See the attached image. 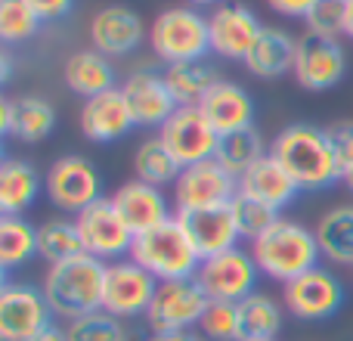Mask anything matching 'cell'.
I'll return each mask as SVG.
<instances>
[{
	"instance_id": "34",
	"label": "cell",
	"mask_w": 353,
	"mask_h": 341,
	"mask_svg": "<svg viewBox=\"0 0 353 341\" xmlns=\"http://www.w3.org/2000/svg\"><path fill=\"white\" fill-rule=\"evenodd\" d=\"M37 257V226L25 217H0V267L16 270Z\"/></svg>"
},
{
	"instance_id": "28",
	"label": "cell",
	"mask_w": 353,
	"mask_h": 341,
	"mask_svg": "<svg viewBox=\"0 0 353 341\" xmlns=\"http://www.w3.org/2000/svg\"><path fill=\"white\" fill-rule=\"evenodd\" d=\"M282 329V304L263 292L239 301V341H267Z\"/></svg>"
},
{
	"instance_id": "47",
	"label": "cell",
	"mask_w": 353,
	"mask_h": 341,
	"mask_svg": "<svg viewBox=\"0 0 353 341\" xmlns=\"http://www.w3.org/2000/svg\"><path fill=\"white\" fill-rule=\"evenodd\" d=\"M344 35L353 37V0H347V22H344Z\"/></svg>"
},
{
	"instance_id": "6",
	"label": "cell",
	"mask_w": 353,
	"mask_h": 341,
	"mask_svg": "<svg viewBox=\"0 0 353 341\" xmlns=\"http://www.w3.org/2000/svg\"><path fill=\"white\" fill-rule=\"evenodd\" d=\"M208 307L205 289L195 280L159 282L155 298L146 311V329L152 335H174V332L199 329V320Z\"/></svg>"
},
{
	"instance_id": "12",
	"label": "cell",
	"mask_w": 353,
	"mask_h": 341,
	"mask_svg": "<svg viewBox=\"0 0 353 341\" xmlns=\"http://www.w3.org/2000/svg\"><path fill=\"white\" fill-rule=\"evenodd\" d=\"M155 289H159V280L149 270H143L137 261H130V257L105 264L103 311L118 320L146 317L149 304L155 298Z\"/></svg>"
},
{
	"instance_id": "39",
	"label": "cell",
	"mask_w": 353,
	"mask_h": 341,
	"mask_svg": "<svg viewBox=\"0 0 353 341\" xmlns=\"http://www.w3.org/2000/svg\"><path fill=\"white\" fill-rule=\"evenodd\" d=\"M347 22V0H316L304 16L307 35L319 37H341Z\"/></svg>"
},
{
	"instance_id": "2",
	"label": "cell",
	"mask_w": 353,
	"mask_h": 341,
	"mask_svg": "<svg viewBox=\"0 0 353 341\" xmlns=\"http://www.w3.org/2000/svg\"><path fill=\"white\" fill-rule=\"evenodd\" d=\"M251 255H254L261 276L285 286V282L304 276L307 270L319 267L323 251H319L316 233L310 226L292 217H279L261 239L251 242Z\"/></svg>"
},
{
	"instance_id": "40",
	"label": "cell",
	"mask_w": 353,
	"mask_h": 341,
	"mask_svg": "<svg viewBox=\"0 0 353 341\" xmlns=\"http://www.w3.org/2000/svg\"><path fill=\"white\" fill-rule=\"evenodd\" d=\"M325 134H329L332 153H335V162L344 177L347 170H353V124H347V121L332 124V128H325Z\"/></svg>"
},
{
	"instance_id": "10",
	"label": "cell",
	"mask_w": 353,
	"mask_h": 341,
	"mask_svg": "<svg viewBox=\"0 0 353 341\" xmlns=\"http://www.w3.org/2000/svg\"><path fill=\"white\" fill-rule=\"evenodd\" d=\"M53 307H50L43 289L28 282H3L0 289V338L3 341H34L43 329L53 326Z\"/></svg>"
},
{
	"instance_id": "23",
	"label": "cell",
	"mask_w": 353,
	"mask_h": 341,
	"mask_svg": "<svg viewBox=\"0 0 353 341\" xmlns=\"http://www.w3.org/2000/svg\"><path fill=\"white\" fill-rule=\"evenodd\" d=\"M239 193L254 195V199L273 205L276 211H282V208H288L294 202V195L301 193V186L294 183V177L276 162V155L267 153L257 165H251L242 177H239Z\"/></svg>"
},
{
	"instance_id": "50",
	"label": "cell",
	"mask_w": 353,
	"mask_h": 341,
	"mask_svg": "<svg viewBox=\"0 0 353 341\" xmlns=\"http://www.w3.org/2000/svg\"><path fill=\"white\" fill-rule=\"evenodd\" d=\"M267 341H276V338H267Z\"/></svg>"
},
{
	"instance_id": "48",
	"label": "cell",
	"mask_w": 353,
	"mask_h": 341,
	"mask_svg": "<svg viewBox=\"0 0 353 341\" xmlns=\"http://www.w3.org/2000/svg\"><path fill=\"white\" fill-rule=\"evenodd\" d=\"M189 3H195V6H220V3H226V0H189Z\"/></svg>"
},
{
	"instance_id": "8",
	"label": "cell",
	"mask_w": 353,
	"mask_h": 341,
	"mask_svg": "<svg viewBox=\"0 0 353 341\" xmlns=\"http://www.w3.org/2000/svg\"><path fill=\"white\" fill-rule=\"evenodd\" d=\"M344 298H347L344 282L323 264L282 286V307L294 320H307V323L332 320L344 307Z\"/></svg>"
},
{
	"instance_id": "29",
	"label": "cell",
	"mask_w": 353,
	"mask_h": 341,
	"mask_svg": "<svg viewBox=\"0 0 353 341\" xmlns=\"http://www.w3.org/2000/svg\"><path fill=\"white\" fill-rule=\"evenodd\" d=\"M161 75H165L168 87H171L176 106H199L201 97L220 81L217 68H214L208 59L176 62V66H168Z\"/></svg>"
},
{
	"instance_id": "16",
	"label": "cell",
	"mask_w": 353,
	"mask_h": 341,
	"mask_svg": "<svg viewBox=\"0 0 353 341\" xmlns=\"http://www.w3.org/2000/svg\"><path fill=\"white\" fill-rule=\"evenodd\" d=\"M263 25L257 22L254 10L245 3H220L208 12V35H211V53L220 59L245 62L251 47L257 43Z\"/></svg>"
},
{
	"instance_id": "17",
	"label": "cell",
	"mask_w": 353,
	"mask_h": 341,
	"mask_svg": "<svg viewBox=\"0 0 353 341\" xmlns=\"http://www.w3.org/2000/svg\"><path fill=\"white\" fill-rule=\"evenodd\" d=\"M121 93L128 99L130 112H134L137 128H165V121L174 115L180 106H176L171 87H168L165 75L140 68V72L128 75L121 84Z\"/></svg>"
},
{
	"instance_id": "32",
	"label": "cell",
	"mask_w": 353,
	"mask_h": 341,
	"mask_svg": "<svg viewBox=\"0 0 353 341\" xmlns=\"http://www.w3.org/2000/svg\"><path fill=\"white\" fill-rule=\"evenodd\" d=\"M56 112L43 97H22L12 103V134L22 143H41L53 134Z\"/></svg>"
},
{
	"instance_id": "27",
	"label": "cell",
	"mask_w": 353,
	"mask_h": 341,
	"mask_svg": "<svg viewBox=\"0 0 353 341\" xmlns=\"http://www.w3.org/2000/svg\"><path fill=\"white\" fill-rule=\"evenodd\" d=\"M319 251L329 264H350L353 267V205H335L313 226Z\"/></svg>"
},
{
	"instance_id": "30",
	"label": "cell",
	"mask_w": 353,
	"mask_h": 341,
	"mask_svg": "<svg viewBox=\"0 0 353 341\" xmlns=\"http://www.w3.org/2000/svg\"><path fill=\"white\" fill-rule=\"evenodd\" d=\"M180 170H183V165L174 159V153L165 146L161 137H149V140H143L140 146H137V153H134L137 180L165 189V186H174Z\"/></svg>"
},
{
	"instance_id": "46",
	"label": "cell",
	"mask_w": 353,
	"mask_h": 341,
	"mask_svg": "<svg viewBox=\"0 0 353 341\" xmlns=\"http://www.w3.org/2000/svg\"><path fill=\"white\" fill-rule=\"evenodd\" d=\"M10 78H12V56L3 50V56H0V81L10 84Z\"/></svg>"
},
{
	"instance_id": "1",
	"label": "cell",
	"mask_w": 353,
	"mask_h": 341,
	"mask_svg": "<svg viewBox=\"0 0 353 341\" xmlns=\"http://www.w3.org/2000/svg\"><path fill=\"white\" fill-rule=\"evenodd\" d=\"M270 153L294 177L301 189H325L341 180V168L332 153L329 134L316 124H288L273 137Z\"/></svg>"
},
{
	"instance_id": "7",
	"label": "cell",
	"mask_w": 353,
	"mask_h": 341,
	"mask_svg": "<svg viewBox=\"0 0 353 341\" xmlns=\"http://www.w3.org/2000/svg\"><path fill=\"white\" fill-rule=\"evenodd\" d=\"M43 193L53 208L65 214H81L87 205L103 199V177L84 155H62L43 174Z\"/></svg>"
},
{
	"instance_id": "44",
	"label": "cell",
	"mask_w": 353,
	"mask_h": 341,
	"mask_svg": "<svg viewBox=\"0 0 353 341\" xmlns=\"http://www.w3.org/2000/svg\"><path fill=\"white\" fill-rule=\"evenodd\" d=\"M146 341H205V338H199L195 332H174V335H152L149 332Z\"/></svg>"
},
{
	"instance_id": "41",
	"label": "cell",
	"mask_w": 353,
	"mask_h": 341,
	"mask_svg": "<svg viewBox=\"0 0 353 341\" xmlns=\"http://www.w3.org/2000/svg\"><path fill=\"white\" fill-rule=\"evenodd\" d=\"M31 10L37 12L41 22H50V19H62L74 10V0H25Z\"/></svg>"
},
{
	"instance_id": "24",
	"label": "cell",
	"mask_w": 353,
	"mask_h": 341,
	"mask_svg": "<svg viewBox=\"0 0 353 341\" xmlns=\"http://www.w3.org/2000/svg\"><path fill=\"white\" fill-rule=\"evenodd\" d=\"M294 53H298V41H294L288 31L263 25L257 43L251 47V53L245 56V68L261 81H273L294 68Z\"/></svg>"
},
{
	"instance_id": "43",
	"label": "cell",
	"mask_w": 353,
	"mask_h": 341,
	"mask_svg": "<svg viewBox=\"0 0 353 341\" xmlns=\"http://www.w3.org/2000/svg\"><path fill=\"white\" fill-rule=\"evenodd\" d=\"M12 103L16 99H10V97L0 99V134H6V137L12 134Z\"/></svg>"
},
{
	"instance_id": "21",
	"label": "cell",
	"mask_w": 353,
	"mask_h": 341,
	"mask_svg": "<svg viewBox=\"0 0 353 341\" xmlns=\"http://www.w3.org/2000/svg\"><path fill=\"white\" fill-rule=\"evenodd\" d=\"M176 220L183 224V230H186L189 242L195 245V251L201 255V261L236 249V242L242 239L236 230V220H232L230 205L199 208V211H176Z\"/></svg>"
},
{
	"instance_id": "35",
	"label": "cell",
	"mask_w": 353,
	"mask_h": 341,
	"mask_svg": "<svg viewBox=\"0 0 353 341\" xmlns=\"http://www.w3.org/2000/svg\"><path fill=\"white\" fill-rule=\"evenodd\" d=\"M230 211H232V220H236V230L242 239H261L270 226L279 220V211L267 202L254 199V195H245V193H236L230 202Z\"/></svg>"
},
{
	"instance_id": "37",
	"label": "cell",
	"mask_w": 353,
	"mask_h": 341,
	"mask_svg": "<svg viewBox=\"0 0 353 341\" xmlns=\"http://www.w3.org/2000/svg\"><path fill=\"white\" fill-rule=\"evenodd\" d=\"M41 19L25 0H0V41L22 43L37 35Z\"/></svg>"
},
{
	"instance_id": "26",
	"label": "cell",
	"mask_w": 353,
	"mask_h": 341,
	"mask_svg": "<svg viewBox=\"0 0 353 341\" xmlns=\"http://www.w3.org/2000/svg\"><path fill=\"white\" fill-rule=\"evenodd\" d=\"M62 78H65L68 90L90 99L115 87V68H112L109 56L97 53V50H78V53H72L65 59Z\"/></svg>"
},
{
	"instance_id": "15",
	"label": "cell",
	"mask_w": 353,
	"mask_h": 341,
	"mask_svg": "<svg viewBox=\"0 0 353 341\" xmlns=\"http://www.w3.org/2000/svg\"><path fill=\"white\" fill-rule=\"evenodd\" d=\"M159 137L165 140V146L174 153V159L186 165H199L217 155L220 134L214 130V124L201 115L199 106H180L171 118L165 121V128L159 130Z\"/></svg>"
},
{
	"instance_id": "3",
	"label": "cell",
	"mask_w": 353,
	"mask_h": 341,
	"mask_svg": "<svg viewBox=\"0 0 353 341\" xmlns=\"http://www.w3.org/2000/svg\"><path fill=\"white\" fill-rule=\"evenodd\" d=\"M103 286H105V261L84 251L78 257L50 264L41 289L56 317L72 323V320L84 317V313L103 311Z\"/></svg>"
},
{
	"instance_id": "5",
	"label": "cell",
	"mask_w": 353,
	"mask_h": 341,
	"mask_svg": "<svg viewBox=\"0 0 353 341\" xmlns=\"http://www.w3.org/2000/svg\"><path fill=\"white\" fill-rule=\"evenodd\" d=\"M149 43H152L155 56L168 66L208 59L211 53L208 16H201L195 6H168L149 25Z\"/></svg>"
},
{
	"instance_id": "22",
	"label": "cell",
	"mask_w": 353,
	"mask_h": 341,
	"mask_svg": "<svg viewBox=\"0 0 353 341\" xmlns=\"http://www.w3.org/2000/svg\"><path fill=\"white\" fill-rule=\"evenodd\" d=\"M201 115L214 124L220 137L232 134V130H245V128H254V99L248 97V90L232 81L220 78L211 90L201 97L199 103Z\"/></svg>"
},
{
	"instance_id": "31",
	"label": "cell",
	"mask_w": 353,
	"mask_h": 341,
	"mask_svg": "<svg viewBox=\"0 0 353 341\" xmlns=\"http://www.w3.org/2000/svg\"><path fill=\"white\" fill-rule=\"evenodd\" d=\"M267 155V146H263V137L257 128H245V130H232V134L220 137V146H217V165H223L232 177H242L251 165Z\"/></svg>"
},
{
	"instance_id": "13",
	"label": "cell",
	"mask_w": 353,
	"mask_h": 341,
	"mask_svg": "<svg viewBox=\"0 0 353 341\" xmlns=\"http://www.w3.org/2000/svg\"><path fill=\"white\" fill-rule=\"evenodd\" d=\"M239 193V180L217 159L186 165L174 183V211H199V208H223Z\"/></svg>"
},
{
	"instance_id": "11",
	"label": "cell",
	"mask_w": 353,
	"mask_h": 341,
	"mask_svg": "<svg viewBox=\"0 0 353 341\" xmlns=\"http://www.w3.org/2000/svg\"><path fill=\"white\" fill-rule=\"evenodd\" d=\"M74 224L84 239V251L105 264H115L130 257L134 249V233L124 224V217L118 214V208L112 205V199H97L93 205H87L81 214H74Z\"/></svg>"
},
{
	"instance_id": "18",
	"label": "cell",
	"mask_w": 353,
	"mask_h": 341,
	"mask_svg": "<svg viewBox=\"0 0 353 341\" xmlns=\"http://www.w3.org/2000/svg\"><path fill=\"white\" fill-rule=\"evenodd\" d=\"M143 37H146V25H143V19L137 16L130 6H121V3L103 6V10L90 19L93 50L109 56V59L134 53L143 43Z\"/></svg>"
},
{
	"instance_id": "36",
	"label": "cell",
	"mask_w": 353,
	"mask_h": 341,
	"mask_svg": "<svg viewBox=\"0 0 353 341\" xmlns=\"http://www.w3.org/2000/svg\"><path fill=\"white\" fill-rule=\"evenodd\" d=\"M65 338L68 341H128L130 329L124 326V320L112 317L105 311H93L65 323Z\"/></svg>"
},
{
	"instance_id": "25",
	"label": "cell",
	"mask_w": 353,
	"mask_h": 341,
	"mask_svg": "<svg viewBox=\"0 0 353 341\" xmlns=\"http://www.w3.org/2000/svg\"><path fill=\"white\" fill-rule=\"evenodd\" d=\"M41 193L43 177L31 162L3 159V165H0V214L3 217H22Z\"/></svg>"
},
{
	"instance_id": "45",
	"label": "cell",
	"mask_w": 353,
	"mask_h": 341,
	"mask_svg": "<svg viewBox=\"0 0 353 341\" xmlns=\"http://www.w3.org/2000/svg\"><path fill=\"white\" fill-rule=\"evenodd\" d=\"M34 341H68V338H65V329H59V326L53 323V326H50V329H43V332H41V335H37Z\"/></svg>"
},
{
	"instance_id": "20",
	"label": "cell",
	"mask_w": 353,
	"mask_h": 341,
	"mask_svg": "<svg viewBox=\"0 0 353 341\" xmlns=\"http://www.w3.org/2000/svg\"><path fill=\"white\" fill-rule=\"evenodd\" d=\"M112 205L118 208V214L124 217V224L130 226L134 236L149 233V230H155V226L168 224L171 217H176V214L171 211L168 195L161 193L159 186H149V183L137 180V177L128 180V183H121V186L115 189Z\"/></svg>"
},
{
	"instance_id": "38",
	"label": "cell",
	"mask_w": 353,
	"mask_h": 341,
	"mask_svg": "<svg viewBox=\"0 0 353 341\" xmlns=\"http://www.w3.org/2000/svg\"><path fill=\"white\" fill-rule=\"evenodd\" d=\"M201 338L211 341H239V304L232 301H208L199 320Z\"/></svg>"
},
{
	"instance_id": "42",
	"label": "cell",
	"mask_w": 353,
	"mask_h": 341,
	"mask_svg": "<svg viewBox=\"0 0 353 341\" xmlns=\"http://www.w3.org/2000/svg\"><path fill=\"white\" fill-rule=\"evenodd\" d=\"M267 3H270V10L279 12V16H292V19L301 16V19H304L316 0H267Z\"/></svg>"
},
{
	"instance_id": "9",
	"label": "cell",
	"mask_w": 353,
	"mask_h": 341,
	"mask_svg": "<svg viewBox=\"0 0 353 341\" xmlns=\"http://www.w3.org/2000/svg\"><path fill=\"white\" fill-rule=\"evenodd\" d=\"M257 280H261V270L254 264V255L239 245L223 255L205 257L195 273V282L205 289L208 301H232V304L254 295Z\"/></svg>"
},
{
	"instance_id": "19",
	"label": "cell",
	"mask_w": 353,
	"mask_h": 341,
	"mask_svg": "<svg viewBox=\"0 0 353 341\" xmlns=\"http://www.w3.org/2000/svg\"><path fill=\"white\" fill-rule=\"evenodd\" d=\"M134 128H137L134 112H130L121 87H112V90L99 93V97L84 99V106H81V134L90 143L124 140Z\"/></svg>"
},
{
	"instance_id": "49",
	"label": "cell",
	"mask_w": 353,
	"mask_h": 341,
	"mask_svg": "<svg viewBox=\"0 0 353 341\" xmlns=\"http://www.w3.org/2000/svg\"><path fill=\"white\" fill-rule=\"evenodd\" d=\"M341 180H344V183H347V189H350V193H353V170H347V174H344V177H341Z\"/></svg>"
},
{
	"instance_id": "4",
	"label": "cell",
	"mask_w": 353,
	"mask_h": 341,
	"mask_svg": "<svg viewBox=\"0 0 353 341\" xmlns=\"http://www.w3.org/2000/svg\"><path fill=\"white\" fill-rule=\"evenodd\" d=\"M130 261H137L143 270H149L159 282L195 280V273L201 267V255L189 242L186 230H183V224L176 217H171L168 224L155 226L149 233L134 236Z\"/></svg>"
},
{
	"instance_id": "14",
	"label": "cell",
	"mask_w": 353,
	"mask_h": 341,
	"mask_svg": "<svg viewBox=\"0 0 353 341\" xmlns=\"http://www.w3.org/2000/svg\"><path fill=\"white\" fill-rule=\"evenodd\" d=\"M294 81L310 93L332 90L347 75V53H344L338 37L304 35L298 37V53H294Z\"/></svg>"
},
{
	"instance_id": "33",
	"label": "cell",
	"mask_w": 353,
	"mask_h": 341,
	"mask_svg": "<svg viewBox=\"0 0 353 341\" xmlns=\"http://www.w3.org/2000/svg\"><path fill=\"white\" fill-rule=\"evenodd\" d=\"M78 255H84V239L74 220L56 217L37 226V257H43L47 264H59Z\"/></svg>"
}]
</instances>
